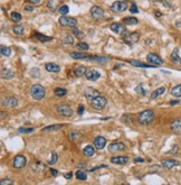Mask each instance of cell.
<instances>
[{"label": "cell", "mask_w": 181, "mask_h": 185, "mask_svg": "<svg viewBox=\"0 0 181 185\" xmlns=\"http://www.w3.org/2000/svg\"><path fill=\"white\" fill-rule=\"evenodd\" d=\"M86 67L83 66V65H78V66L75 67L74 70V73L76 76H78V78H81V76H83V75L86 74Z\"/></svg>", "instance_id": "obj_25"}, {"label": "cell", "mask_w": 181, "mask_h": 185, "mask_svg": "<svg viewBox=\"0 0 181 185\" xmlns=\"http://www.w3.org/2000/svg\"><path fill=\"white\" fill-rule=\"evenodd\" d=\"M58 11L60 15H64V16H65V15H67V14L69 12V7H68L67 5H62V6L58 8Z\"/></svg>", "instance_id": "obj_38"}, {"label": "cell", "mask_w": 181, "mask_h": 185, "mask_svg": "<svg viewBox=\"0 0 181 185\" xmlns=\"http://www.w3.org/2000/svg\"><path fill=\"white\" fill-rule=\"evenodd\" d=\"M85 75H86V79L90 80V81H96V80H99L100 76H101L100 72L95 71V70H88Z\"/></svg>", "instance_id": "obj_16"}, {"label": "cell", "mask_w": 181, "mask_h": 185, "mask_svg": "<svg viewBox=\"0 0 181 185\" xmlns=\"http://www.w3.org/2000/svg\"><path fill=\"white\" fill-rule=\"evenodd\" d=\"M154 119V112L152 110H144L139 113V122L141 125H149L150 122H152V120Z\"/></svg>", "instance_id": "obj_2"}, {"label": "cell", "mask_w": 181, "mask_h": 185, "mask_svg": "<svg viewBox=\"0 0 181 185\" xmlns=\"http://www.w3.org/2000/svg\"><path fill=\"white\" fill-rule=\"evenodd\" d=\"M83 154H84L86 157H91V156H93L95 154V148L92 145H87L86 147H84Z\"/></svg>", "instance_id": "obj_24"}, {"label": "cell", "mask_w": 181, "mask_h": 185, "mask_svg": "<svg viewBox=\"0 0 181 185\" xmlns=\"http://www.w3.org/2000/svg\"><path fill=\"white\" fill-rule=\"evenodd\" d=\"M64 176H65V178H67V180H71V178H72V173L64 174Z\"/></svg>", "instance_id": "obj_54"}, {"label": "cell", "mask_w": 181, "mask_h": 185, "mask_svg": "<svg viewBox=\"0 0 181 185\" xmlns=\"http://www.w3.org/2000/svg\"><path fill=\"white\" fill-rule=\"evenodd\" d=\"M122 36H123V40H124V42H125L126 44H129V45L135 44L139 40V38H140V35H139L138 33L124 32L122 34Z\"/></svg>", "instance_id": "obj_5"}, {"label": "cell", "mask_w": 181, "mask_h": 185, "mask_svg": "<svg viewBox=\"0 0 181 185\" xmlns=\"http://www.w3.org/2000/svg\"><path fill=\"white\" fill-rule=\"evenodd\" d=\"M76 46H77V48L83 49V51H87L88 49V44L87 43H78Z\"/></svg>", "instance_id": "obj_45"}, {"label": "cell", "mask_w": 181, "mask_h": 185, "mask_svg": "<svg viewBox=\"0 0 181 185\" xmlns=\"http://www.w3.org/2000/svg\"><path fill=\"white\" fill-rule=\"evenodd\" d=\"M0 51H1V55L2 56H6V57H9V56L11 55V49L9 47H7V46H1L0 47Z\"/></svg>", "instance_id": "obj_35"}, {"label": "cell", "mask_w": 181, "mask_h": 185, "mask_svg": "<svg viewBox=\"0 0 181 185\" xmlns=\"http://www.w3.org/2000/svg\"><path fill=\"white\" fill-rule=\"evenodd\" d=\"M2 104L10 107V108H15V107L18 106V100L16 98H14V97H8V98L2 100Z\"/></svg>", "instance_id": "obj_15"}, {"label": "cell", "mask_w": 181, "mask_h": 185, "mask_svg": "<svg viewBox=\"0 0 181 185\" xmlns=\"http://www.w3.org/2000/svg\"><path fill=\"white\" fill-rule=\"evenodd\" d=\"M63 43L65 44V45H73V44H74V38H73L71 35H66L64 37Z\"/></svg>", "instance_id": "obj_39"}, {"label": "cell", "mask_w": 181, "mask_h": 185, "mask_svg": "<svg viewBox=\"0 0 181 185\" xmlns=\"http://www.w3.org/2000/svg\"><path fill=\"white\" fill-rule=\"evenodd\" d=\"M92 107L96 109V110H102L104 109L107 104V100L106 98H104L102 95H99V97H96V98L92 99V102H91Z\"/></svg>", "instance_id": "obj_3"}, {"label": "cell", "mask_w": 181, "mask_h": 185, "mask_svg": "<svg viewBox=\"0 0 181 185\" xmlns=\"http://www.w3.org/2000/svg\"><path fill=\"white\" fill-rule=\"evenodd\" d=\"M0 184L1 185H12L14 184V182H12L11 180L6 178V180H1V181H0Z\"/></svg>", "instance_id": "obj_47"}, {"label": "cell", "mask_w": 181, "mask_h": 185, "mask_svg": "<svg viewBox=\"0 0 181 185\" xmlns=\"http://www.w3.org/2000/svg\"><path fill=\"white\" fill-rule=\"evenodd\" d=\"M111 30L118 35H122L123 33L126 32V27L125 25L122 24V23H113V24L110 26Z\"/></svg>", "instance_id": "obj_10"}, {"label": "cell", "mask_w": 181, "mask_h": 185, "mask_svg": "<svg viewBox=\"0 0 181 185\" xmlns=\"http://www.w3.org/2000/svg\"><path fill=\"white\" fill-rule=\"evenodd\" d=\"M86 59L88 61H94V62H99V63H104L109 61V57H103V56H88Z\"/></svg>", "instance_id": "obj_28"}, {"label": "cell", "mask_w": 181, "mask_h": 185, "mask_svg": "<svg viewBox=\"0 0 181 185\" xmlns=\"http://www.w3.org/2000/svg\"><path fill=\"white\" fill-rule=\"evenodd\" d=\"M130 12H131V14H138V12H139V9H138V7H137V5H135V4L131 5Z\"/></svg>", "instance_id": "obj_46"}, {"label": "cell", "mask_w": 181, "mask_h": 185, "mask_svg": "<svg viewBox=\"0 0 181 185\" xmlns=\"http://www.w3.org/2000/svg\"><path fill=\"white\" fill-rule=\"evenodd\" d=\"M25 10H27V11H32V10H34V6H26V7H25Z\"/></svg>", "instance_id": "obj_51"}, {"label": "cell", "mask_w": 181, "mask_h": 185, "mask_svg": "<svg viewBox=\"0 0 181 185\" xmlns=\"http://www.w3.org/2000/svg\"><path fill=\"white\" fill-rule=\"evenodd\" d=\"M51 174H53L54 176H56V175L58 174V172H57V171H55L54 168H51Z\"/></svg>", "instance_id": "obj_55"}, {"label": "cell", "mask_w": 181, "mask_h": 185, "mask_svg": "<svg viewBox=\"0 0 181 185\" xmlns=\"http://www.w3.org/2000/svg\"><path fill=\"white\" fill-rule=\"evenodd\" d=\"M66 93H67L66 89H63V88H56L55 90H54V94L56 97H64Z\"/></svg>", "instance_id": "obj_36"}, {"label": "cell", "mask_w": 181, "mask_h": 185, "mask_svg": "<svg viewBox=\"0 0 181 185\" xmlns=\"http://www.w3.org/2000/svg\"><path fill=\"white\" fill-rule=\"evenodd\" d=\"M146 61L149 62V64H152L154 66H161L163 64V61L160 56H158L157 54H153V53H150L146 56Z\"/></svg>", "instance_id": "obj_7"}, {"label": "cell", "mask_w": 181, "mask_h": 185, "mask_svg": "<svg viewBox=\"0 0 181 185\" xmlns=\"http://www.w3.org/2000/svg\"><path fill=\"white\" fill-rule=\"evenodd\" d=\"M71 57L74 59H87L88 55L84 52H71Z\"/></svg>", "instance_id": "obj_23"}, {"label": "cell", "mask_w": 181, "mask_h": 185, "mask_svg": "<svg viewBox=\"0 0 181 185\" xmlns=\"http://www.w3.org/2000/svg\"><path fill=\"white\" fill-rule=\"evenodd\" d=\"M122 23L124 25H137L139 23V20L137 19L135 17L129 16V17H125V18H123Z\"/></svg>", "instance_id": "obj_26"}, {"label": "cell", "mask_w": 181, "mask_h": 185, "mask_svg": "<svg viewBox=\"0 0 181 185\" xmlns=\"http://www.w3.org/2000/svg\"><path fill=\"white\" fill-rule=\"evenodd\" d=\"M30 2H32V4H39L41 0H29Z\"/></svg>", "instance_id": "obj_57"}, {"label": "cell", "mask_w": 181, "mask_h": 185, "mask_svg": "<svg viewBox=\"0 0 181 185\" xmlns=\"http://www.w3.org/2000/svg\"><path fill=\"white\" fill-rule=\"evenodd\" d=\"M30 74L32 75V78H38V76H39V70L35 67V69H32V70Z\"/></svg>", "instance_id": "obj_48"}, {"label": "cell", "mask_w": 181, "mask_h": 185, "mask_svg": "<svg viewBox=\"0 0 181 185\" xmlns=\"http://www.w3.org/2000/svg\"><path fill=\"white\" fill-rule=\"evenodd\" d=\"M130 64L137 67H154V65H152V64H144L140 61H137V59H131Z\"/></svg>", "instance_id": "obj_27"}, {"label": "cell", "mask_w": 181, "mask_h": 185, "mask_svg": "<svg viewBox=\"0 0 181 185\" xmlns=\"http://www.w3.org/2000/svg\"><path fill=\"white\" fill-rule=\"evenodd\" d=\"M122 120H123V121H124V122H125V123H127V125H129V123H131V122H132V118H130V117H129L127 114H125V116L123 117V118H122Z\"/></svg>", "instance_id": "obj_49"}, {"label": "cell", "mask_w": 181, "mask_h": 185, "mask_svg": "<svg viewBox=\"0 0 181 185\" xmlns=\"http://www.w3.org/2000/svg\"><path fill=\"white\" fill-rule=\"evenodd\" d=\"M73 34H74L76 37H78V38H82V37H84V34H83L81 30H78L76 27L73 28Z\"/></svg>", "instance_id": "obj_44"}, {"label": "cell", "mask_w": 181, "mask_h": 185, "mask_svg": "<svg viewBox=\"0 0 181 185\" xmlns=\"http://www.w3.org/2000/svg\"><path fill=\"white\" fill-rule=\"evenodd\" d=\"M45 69H46V71L51 72V73H58V72L60 71V66L55 63L45 64Z\"/></svg>", "instance_id": "obj_18"}, {"label": "cell", "mask_w": 181, "mask_h": 185, "mask_svg": "<svg viewBox=\"0 0 181 185\" xmlns=\"http://www.w3.org/2000/svg\"><path fill=\"white\" fill-rule=\"evenodd\" d=\"M63 128V125H53V126H48V127H45L43 129V131L45 132H47V131H56V130H59Z\"/></svg>", "instance_id": "obj_34"}, {"label": "cell", "mask_w": 181, "mask_h": 185, "mask_svg": "<svg viewBox=\"0 0 181 185\" xmlns=\"http://www.w3.org/2000/svg\"><path fill=\"white\" fill-rule=\"evenodd\" d=\"M45 94H46L45 88L43 85H40V84H34L30 88V95L32 97V99H35L37 101L45 98Z\"/></svg>", "instance_id": "obj_1"}, {"label": "cell", "mask_w": 181, "mask_h": 185, "mask_svg": "<svg viewBox=\"0 0 181 185\" xmlns=\"http://www.w3.org/2000/svg\"><path fill=\"white\" fill-rule=\"evenodd\" d=\"M135 92H137L138 94H141V95H146V91L144 90L143 84H139L138 87L135 88Z\"/></svg>", "instance_id": "obj_41"}, {"label": "cell", "mask_w": 181, "mask_h": 185, "mask_svg": "<svg viewBox=\"0 0 181 185\" xmlns=\"http://www.w3.org/2000/svg\"><path fill=\"white\" fill-rule=\"evenodd\" d=\"M91 16L94 19H102L104 17V10L99 6H93L91 8Z\"/></svg>", "instance_id": "obj_12"}, {"label": "cell", "mask_w": 181, "mask_h": 185, "mask_svg": "<svg viewBox=\"0 0 181 185\" xmlns=\"http://www.w3.org/2000/svg\"><path fill=\"white\" fill-rule=\"evenodd\" d=\"M171 94L176 98H180L181 97V84H178L176 87H173L171 89Z\"/></svg>", "instance_id": "obj_30"}, {"label": "cell", "mask_w": 181, "mask_h": 185, "mask_svg": "<svg viewBox=\"0 0 181 185\" xmlns=\"http://www.w3.org/2000/svg\"><path fill=\"white\" fill-rule=\"evenodd\" d=\"M56 110H57V112L59 114H62L63 117H72L73 116L72 108L69 106H67V104H59Z\"/></svg>", "instance_id": "obj_8"}, {"label": "cell", "mask_w": 181, "mask_h": 185, "mask_svg": "<svg viewBox=\"0 0 181 185\" xmlns=\"http://www.w3.org/2000/svg\"><path fill=\"white\" fill-rule=\"evenodd\" d=\"M10 18H11L12 21H15V23H19L20 20H21V15H20L19 12L14 11L10 14Z\"/></svg>", "instance_id": "obj_37"}, {"label": "cell", "mask_w": 181, "mask_h": 185, "mask_svg": "<svg viewBox=\"0 0 181 185\" xmlns=\"http://www.w3.org/2000/svg\"><path fill=\"white\" fill-rule=\"evenodd\" d=\"M26 164H27V159L23 155H17L12 161V165L16 169H23L26 166Z\"/></svg>", "instance_id": "obj_6"}, {"label": "cell", "mask_w": 181, "mask_h": 185, "mask_svg": "<svg viewBox=\"0 0 181 185\" xmlns=\"http://www.w3.org/2000/svg\"><path fill=\"white\" fill-rule=\"evenodd\" d=\"M129 161L127 156H115V157L111 158V163L112 164H116V165H124Z\"/></svg>", "instance_id": "obj_14"}, {"label": "cell", "mask_w": 181, "mask_h": 185, "mask_svg": "<svg viewBox=\"0 0 181 185\" xmlns=\"http://www.w3.org/2000/svg\"><path fill=\"white\" fill-rule=\"evenodd\" d=\"M176 26H177L178 28H181V19H180V20H178L177 23H176Z\"/></svg>", "instance_id": "obj_56"}, {"label": "cell", "mask_w": 181, "mask_h": 185, "mask_svg": "<svg viewBox=\"0 0 181 185\" xmlns=\"http://www.w3.org/2000/svg\"><path fill=\"white\" fill-rule=\"evenodd\" d=\"M83 112H84V106L81 104L78 108V114H83Z\"/></svg>", "instance_id": "obj_52"}, {"label": "cell", "mask_w": 181, "mask_h": 185, "mask_svg": "<svg viewBox=\"0 0 181 185\" xmlns=\"http://www.w3.org/2000/svg\"><path fill=\"white\" fill-rule=\"evenodd\" d=\"M69 138H71L73 142H76V140L81 139L82 136H81L78 132H75V131H73V132H71V135H69Z\"/></svg>", "instance_id": "obj_43"}, {"label": "cell", "mask_w": 181, "mask_h": 185, "mask_svg": "<svg viewBox=\"0 0 181 185\" xmlns=\"http://www.w3.org/2000/svg\"><path fill=\"white\" fill-rule=\"evenodd\" d=\"M178 103H179V101H171V102H170V104H178Z\"/></svg>", "instance_id": "obj_58"}, {"label": "cell", "mask_w": 181, "mask_h": 185, "mask_svg": "<svg viewBox=\"0 0 181 185\" xmlns=\"http://www.w3.org/2000/svg\"><path fill=\"white\" fill-rule=\"evenodd\" d=\"M36 37H37V40H40L41 43H46V42H51L53 38L51 37H48V36H45L43 34H40V33H35Z\"/></svg>", "instance_id": "obj_31"}, {"label": "cell", "mask_w": 181, "mask_h": 185, "mask_svg": "<svg viewBox=\"0 0 181 185\" xmlns=\"http://www.w3.org/2000/svg\"><path fill=\"white\" fill-rule=\"evenodd\" d=\"M59 25L63 26V27H72L74 28L77 26V19L72 18V17H67V16H62L59 17Z\"/></svg>", "instance_id": "obj_4"}, {"label": "cell", "mask_w": 181, "mask_h": 185, "mask_svg": "<svg viewBox=\"0 0 181 185\" xmlns=\"http://www.w3.org/2000/svg\"><path fill=\"white\" fill-rule=\"evenodd\" d=\"M127 9V5L124 1H115L111 6V10L113 12H123Z\"/></svg>", "instance_id": "obj_9"}, {"label": "cell", "mask_w": 181, "mask_h": 185, "mask_svg": "<svg viewBox=\"0 0 181 185\" xmlns=\"http://www.w3.org/2000/svg\"><path fill=\"white\" fill-rule=\"evenodd\" d=\"M12 30H14V33L16 34V35H24L25 33V27L23 26V25H16V26H14V28H12Z\"/></svg>", "instance_id": "obj_32"}, {"label": "cell", "mask_w": 181, "mask_h": 185, "mask_svg": "<svg viewBox=\"0 0 181 185\" xmlns=\"http://www.w3.org/2000/svg\"><path fill=\"white\" fill-rule=\"evenodd\" d=\"M165 92V88L161 87V88H158L157 90H154L152 93H151V99H155L158 97H160L161 94H163Z\"/></svg>", "instance_id": "obj_29"}, {"label": "cell", "mask_w": 181, "mask_h": 185, "mask_svg": "<svg viewBox=\"0 0 181 185\" xmlns=\"http://www.w3.org/2000/svg\"><path fill=\"white\" fill-rule=\"evenodd\" d=\"M161 164L167 169H173L174 167H179L180 166V164L177 161H173V159H162Z\"/></svg>", "instance_id": "obj_13"}, {"label": "cell", "mask_w": 181, "mask_h": 185, "mask_svg": "<svg viewBox=\"0 0 181 185\" xmlns=\"http://www.w3.org/2000/svg\"><path fill=\"white\" fill-rule=\"evenodd\" d=\"M134 161H135V163H143V161H144V159H143V158H141V157H137L135 159H134Z\"/></svg>", "instance_id": "obj_53"}, {"label": "cell", "mask_w": 181, "mask_h": 185, "mask_svg": "<svg viewBox=\"0 0 181 185\" xmlns=\"http://www.w3.org/2000/svg\"><path fill=\"white\" fill-rule=\"evenodd\" d=\"M177 153H178V146H174V147H172V149L169 152V154H171V155H176Z\"/></svg>", "instance_id": "obj_50"}, {"label": "cell", "mask_w": 181, "mask_h": 185, "mask_svg": "<svg viewBox=\"0 0 181 185\" xmlns=\"http://www.w3.org/2000/svg\"><path fill=\"white\" fill-rule=\"evenodd\" d=\"M170 61L173 64H181V57L179 56V49L174 48V51L172 52V54L170 56Z\"/></svg>", "instance_id": "obj_19"}, {"label": "cell", "mask_w": 181, "mask_h": 185, "mask_svg": "<svg viewBox=\"0 0 181 185\" xmlns=\"http://www.w3.org/2000/svg\"><path fill=\"white\" fill-rule=\"evenodd\" d=\"M99 95H100V92L97 90L93 89V88H88V89H86V91H85V97H86L87 99H94V98H96V97H99Z\"/></svg>", "instance_id": "obj_21"}, {"label": "cell", "mask_w": 181, "mask_h": 185, "mask_svg": "<svg viewBox=\"0 0 181 185\" xmlns=\"http://www.w3.org/2000/svg\"><path fill=\"white\" fill-rule=\"evenodd\" d=\"M75 176H76L77 180L85 181V180L87 178V174H86V172H84V171H82V169H78V171L75 173Z\"/></svg>", "instance_id": "obj_33"}, {"label": "cell", "mask_w": 181, "mask_h": 185, "mask_svg": "<svg viewBox=\"0 0 181 185\" xmlns=\"http://www.w3.org/2000/svg\"><path fill=\"white\" fill-rule=\"evenodd\" d=\"M34 130H35L34 128H25V127H21V128L18 129V132H20V134H30Z\"/></svg>", "instance_id": "obj_42"}, {"label": "cell", "mask_w": 181, "mask_h": 185, "mask_svg": "<svg viewBox=\"0 0 181 185\" xmlns=\"http://www.w3.org/2000/svg\"><path fill=\"white\" fill-rule=\"evenodd\" d=\"M94 144H95V147L97 149H103L105 147V145H106V139L104 137H102V136H99V137L95 138Z\"/></svg>", "instance_id": "obj_17"}, {"label": "cell", "mask_w": 181, "mask_h": 185, "mask_svg": "<svg viewBox=\"0 0 181 185\" xmlns=\"http://www.w3.org/2000/svg\"><path fill=\"white\" fill-rule=\"evenodd\" d=\"M171 129L173 132L176 134H181V118L176 119L174 121L171 123Z\"/></svg>", "instance_id": "obj_20"}, {"label": "cell", "mask_w": 181, "mask_h": 185, "mask_svg": "<svg viewBox=\"0 0 181 185\" xmlns=\"http://www.w3.org/2000/svg\"><path fill=\"white\" fill-rule=\"evenodd\" d=\"M57 161H58V155L56 153H53L51 154V157L49 158V161H48V164H49V165H54V164L57 163Z\"/></svg>", "instance_id": "obj_40"}, {"label": "cell", "mask_w": 181, "mask_h": 185, "mask_svg": "<svg viewBox=\"0 0 181 185\" xmlns=\"http://www.w3.org/2000/svg\"><path fill=\"white\" fill-rule=\"evenodd\" d=\"M14 76H15V73L11 71V70H9V69H4L2 71H1V78L5 80H11L14 79Z\"/></svg>", "instance_id": "obj_22"}, {"label": "cell", "mask_w": 181, "mask_h": 185, "mask_svg": "<svg viewBox=\"0 0 181 185\" xmlns=\"http://www.w3.org/2000/svg\"><path fill=\"white\" fill-rule=\"evenodd\" d=\"M126 149V146L123 142H113L109 145V152L110 153H118V152H124Z\"/></svg>", "instance_id": "obj_11"}]
</instances>
